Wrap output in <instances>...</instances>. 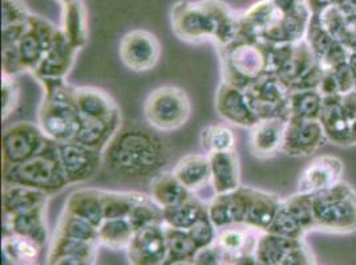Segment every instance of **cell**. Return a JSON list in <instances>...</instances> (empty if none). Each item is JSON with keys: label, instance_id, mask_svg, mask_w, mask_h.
I'll return each mask as SVG.
<instances>
[{"label": "cell", "instance_id": "cell-1", "mask_svg": "<svg viewBox=\"0 0 356 265\" xmlns=\"http://www.w3.org/2000/svg\"><path fill=\"white\" fill-rule=\"evenodd\" d=\"M172 24L181 39L192 42L238 36V16L221 0L179 1L172 8Z\"/></svg>", "mask_w": 356, "mask_h": 265}, {"label": "cell", "instance_id": "cell-2", "mask_svg": "<svg viewBox=\"0 0 356 265\" xmlns=\"http://www.w3.org/2000/svg\"><path fill=\"white\" fill-rule=\"evenodd\" d=\"M314 231L327 234L356 232V191L344 180L325 191L310 194Z\"/></svg>", "mask_w": 356, "mask_h": 265}, {"label": "cell", "instance_id": "cell-3", "mask_svg": "<svg viewBox=\"0 0 356 265\" xmlns=\"http://www.w3.org/2000/svg\"><path fill=\"white\" fill-rule=\"evenodd\" d=\"M312 231H314L312 195L298 192L297 195L281 203L278 214L267 232L287 239L303 240L306 234Z\"/></svg>", "mask_w": 356, "mask_h": 265}, {"label": "cell", "instance_id": "cell-4", "mask_svg": "<svg viewBox=\"0 0 356 265\" xmlns=\"http://www.w3.org/2000/svg\"><path fill=\"white\" fill-rule=\"evenodd\" d=\"M189 103L178 89H159L149 97L147 116L159 129L170 130L179 128L189 117Z\"/></svg>", "mask_w": 356, "mask_h": 265}, {"label": "cell", "instance_id": "cell-5", "mask_svg": "<svg viewBox=\"0 0 356 265\" xmlns=\"http://www.w3.org/2000/svg\"><path fill=\"white\" fill-rule=\"evenodd\" d=\"M327 141L321 121L290 118L286 123L282 150L291 157H307L322 148Z\"/></svg>", "mask_w": 356, "mask_h": 265}, {"label": "cell", "instance_id": "cell-6", "mask_svg": "<svg viewBox=\"0 0 356 265\" xmlns=\"http://www.w3.org/2000/svg\"><path fill=\"white\" fill-rule=\"evenodd\" d=\"M344 164L335 155H322L312 161L302 173L298 192L315 194L325 191L343 180Z\"/></svg>", "mask_w": 356, "mask_h": 265}, {"label": "cell", "instance_id": "cell-7", "mask_svg": "<svg viewBox=\"0 0 356 265\" xmlns=\"http://www.w3.org/2000/svg\"><path fill=\"white\" fill-rule=\"evenodd\" d=\"M121 58L134 71H148L160 58V43L148 31L136 30L121 42Z\"/></svg>", "mask_w": 356, "mask_h": 265}, {"label": "cell", "instance_id": "cell-8", "mask_svg": "<svg viewBox=\"0 0 356 265\" xmlns=\"http://www.w3.org/2000/svg\"><path fill=\"white\" fill-rule=\"evenodd\" d=\"M128 247L132 265H163L169 257L166 235L156 227L137 231Z\"/></svg>", "mask_w": 356, "mask_h": 265}, {"label": "cell", "instance_id": "cell-9", "mask_svg": "<svg viewBox=\"0 0 356 265\" xmlns=\"http://www.w3.org/2000/svg\"><path fill=\"white\" fill-rule=\"evenodd\" d=\"M341 94L325 97L319 121L328 142L337 146H351V121L341 110Z\"/></svg>", "mask_w": 356, "mask_h": 265}, {"label": "cell", "instance_id": "cell-10", "mask_svg": "<svg viewBox=\"0 0 356 265\" xmlns=\"http://www.w3.org/2000/svg\"><path fill=\"white\" fill-rule=\"evenodd\" d=\"M287 121L283 118H265L257 123L252 132V148L261 158H268L282 150Z\"/></svg>", "mask_w": 356, "mask_h": 265}, {"label": "cell", "instance_id": "cell-11", "mask_svg": "<svg viewBox=\"0 0 356 265\" xmlns=\"http://www.w3.org/2000/svg\"><path fill=\"white\" fill-rule=\"evenodd\" d=\"M323 94L319 89L296 90L290 93L289 99V119H316L323 112Z\"/></svg>", "mask_w": 356, "mask_h": 265}, {"label": "cell", "instance_id": "cell-12", "mask_svg": "<svg viewBox=\"0 0 356 265\" xmlns=\"http://www.w3.org/2000/svg\"><path fill=\"white\" fill-rule=\"evenodd\" d=\"M4 259L13 265H31L39 255L38 243L24 236H14L3 244Z\"/></svg>", "mask_w": 356, "mask_h": 265}, {"label": "cell", "instance_id": "cell-13", "mask_svg": "<svg viewBox=\"0 0 356 265\" xmlns=\"http://www.w3.org/2000/svg\"><path fill=\"white\" fill-rule=\"evenodd\" d=\"M166 241L169 248V259H172L170 263L191 262L193 260L198 250L191 235H185L179 231H169L166 234Z\"/></svg>", "mask_w": 356, "mask_h": 265}, {"label": "cell", "instance_id": "cell-14", "mask_svg": "<svg viewBox=\"0 0 356 265\" xmlns=\"http://www.w3.org/2000/svg\"><path fill=\"white\" fill-rule=\"evenodd\" d=\"M99 239L111 248H124L131 244L134 231L124 221H113L102 227L99 231Z\"/></svg>", "mask_w": 356, "mask_h": 265}, {"label": "cell", "instance_id": "cell-15", "mask_svg": "<svg viewBox=\"0 0 356 265\" xmlns=\"http://www.w3.org/2000/svg\"><path fill=\"white\" fill-rule=\"evenodd\" d=\"M246 247H248V236L242 231L229 230V231H225L222 235L220 236L218 250H221V253H226L229 256H236V259H237L242 255L252 253L246 250Z\"/></svg>", "mask_w": 356, "mask_h": 265}, {"label": "cell", "instance_id": "cell-16", "mask_svg": "<svg viewBox=\"0 0 356 265\" xmlns=\"http://www.w3.org/2000/svg\"><path fill=\"white\" fill-rule=\"evenodd\" d=\"M278 10L281 17L312 15L307 0H270Z\"/></svg>", "mask_w": 356, "mask_h": 265}, {"label": "cell", "instance_id": "cell-17", "mask_svg": "<svg viewBox=\"0 0 356 265\" xmlns=\"http://www.w3.org/2000/svg\"><path fill=\"white\" fill-rule=\"evenodd\" d=\"M193 265H221V250L202 248L195 253Z\"/></svg>", "mask_w": 356, "mask_h": 265}, {"label": "cell", "instance_id": "cell-18", "mask_svg": "<svg viewBox=\"0 0 356 265\" xmlns=\"http://www.w3.org/2000/svg\"><path fill=\"white\" fill-rule=\"evenodd\" d=\"M341 108L346 117L353 123V121L356 119V90L341 94Z\"/></svg>", "mask_w": 356, "mask_h": 265}, {"label": "cell", "instance_id": "cell-19", "mask_svg": "<svg viewBox=\"0 0 356 265\" xmlns=\"http://www.w3.org/2000/svg\"><path fill=\"white\" fill-rule=\"evenodd\" d=\"M93 259L76 257V256H63L54 260H49L48 265H92Z\"/></svg>", "mask_w": 356, "mask_h": 265}, {"label": "cell", "instance_id": "cell-20", "mask_svg": "<svg viewBox=\"0 0 356 265\" xmlns=\"http://www.w3.org/2000/svg\"><path fill=\"white\" fill-rule=\"evenodd\" d=\"M334 7L344 16H356V0H337Z\"/></svg>", "mask_w": 356, "mask_h": 265}, {"label": "cell", "instance_id": "cell-21", "mask_svg": "<svg viewBox=\"0 0 356 265\" xmlns=\"http://www.w3.org/2000/svg\"><path fill=\"white\" fill-rule=\"evenodd\" d=\"M307 1H309V7L312 10V15H318L328 7L334 6L337 0H307Z\"/></svg>", "mask_w": 356, "mask_h": 265}, {"label": "cell", "instance_id": "cell-22", "mask_svg": "<svg viewBox=\"0 0 356 265\" xmlns=\"http://www.w3.org/2000/svg\"><path fill=\"white\" fill-rule=\"evenodd\" d=\"M347 64H348L350 72H351V74H353V78H354V83H355L356 87V52H351V53L348 55Z\"/></svg>", "mask_w": 356, "mask_h": 265}, {"label": "cell", "instance_id": "cell-23", "mask_svg": "<svg viewBox=\"0 0 356 265\" xmlns=\"http://www.w3.org/2000/svg\"><path fill=\"white\" fill-rule=\"evenodd\" d=\"M351 145H356V119L351 123Z\"/></svg>", "mask_w": 356, "mask_h": 265}, {"label": "cell", "instance_id": "cell-24", "mask_svg": "<svg viewBox=\"0 0 356 265\" xmlns=\"http://www.w3.org/2000/svg\"><path fill=\"white\" fill-rule=\"evenodd\" d=\"M221 265H234L233 263H222Z\"/></svg>", "mask_w": 356, "mask_h": 265}]
</instances>
